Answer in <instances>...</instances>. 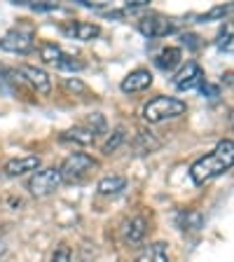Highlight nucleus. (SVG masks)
Wrapping results in <instances>:
<instances>
[{"label":"nucleus","mask_w":234,"mask_h":262,"mask_svg":"<svg viewBox=\"0 0 234 262\" xmlns=\"http://www.w3.org/2000/svg\"><path fill=\"white\" fill-rule=\"evenodd\" d=\"M234 162V143L232 141H220L216 150L204 157H199L190 166V178L195 185H206L213 178L223 176L225 171L232 169Z\"/></svg>","instance_id":"1"},{"label":"nucleus","mask_w":234,"mask_h":262,"mask_svg":"<svg viewBox=\"0 0 234 262\" xmlns=\"http://www.w3.org/2000/svg\"><path fill=\"white\" fill-rule=\"evenodd\" d=\"M187 110L185 101H180L176 96H157L153 101H147L145 108H143V117L150 124H159V122L174 120V117H180V115Z\"/></svg>","instance_id":"2"},{"label":"nucleus","mask_w":234,"mask_h":262,"mask_svg":"<svg viewBox=\"0 0 234 262\" xmlns=\"http://www.w3.org/2000/svg\"><path fill=\"white\" fill-rule=\"evenodd\" d=\"M98 166V162L87 152H73L63 159V164L59 166V173H61V180L66 183H77L82 180L89 171H94Z\"/></svg>","instance_id":"3"},{"label":"nucleus","mask_w":234,"mask_h":262,"mask_svg":"<svg viewBox=\"0 0 234 262\" xmlns=\"http://www.w3.org/2000/svg\"><path fill=\"white\" fill-rule=\"evenodd\" d=\"M61 183H63V180H61V173L56 166L40 169L28 178V192H31L33 196H49L59 190Z\"/></svg>","instance_id":"4"},{"label":"nucleus","mask_w":234,"mask_h":262,"mask_svg":"<svg viewBox=\"0 0 234 262\" xmlns=\"http://www.w3.org/2000/svg\"><path fill=\"white\" fill-rule=\"evenodd\" d=\"M35 45V33L31 28H10L0 38V49L12 54H28Z\"/></svg>","instance_id":"5"},{"label":"nucleus","mask_w":234,"mask_h":262,"mask_svg":"<svg viewBox=\"0 0 234 262\" xmlns=\"http://www.w3.org/2000/svg\"><path fill=\"white\" fill-rule=\"evenodd\" d=\"M174 84H176V89H180V92H190V89L202 87L204 84V71L199 68V63L190 61V63H185L178 73H176Z\"/></svg>","instance_id":"6"},{"label":"nucleus","mask_w":234,"mask_h":262,"mask_svg":"<svg viewBox=\"0 0 234 262\" xmlns=\"http://www.w3.org/2000/svg\"><path fill=\"white\" fill-rule=\"evenodd\" d=\"M138 31H141L145 38H164V35L174 33L176 26L169 19H164V16H159V14H147L138 21Z\"/></svg>","instance_id":"7"},{"label":"nucleus","mask_w":234,"mask_h":262,"mask_svg":"<svg viewBox=\"0 0 234 262\" xmlns=\"http://www.w3.org/2000/svg\"><path fill=\"white\" fill-rule=\"evenodd\" d=\"M61 33L71 40L89 42V40L98 38L101 26H98V24H89V21H66V24H61Z\"/></svg>","instance_id":"8"},{"label":"nucleus","mask_w":234,"mask_h":262,"mask_svg":"<svg viewBox=\"0 0 234 262\" xmlns=\"http://www.w3.org/2000/svg\"><path fill=\"white\" fill-rule=\"evenodd\" d=\"M16 73H19V75H22L38 94H45V96H47V94L52 92V80H49V75L42 71V68H35V66H22Z\"/></svg>","instance_id":"9"},{"label":"nucleus","mask_w":234,"mask_h":262,"mask_svg":"<svg viewBox=\"0 0 234 262\" xmlns=\"http://www.w3.org/2000/svg\"><path fill=\"white\" fill-rule=\"evenodd\" d=\"M145 232H147V223L143 215H136L124 223L122 227V239H124L126 246H138L143 239H145Z\"/></svg>","instance_id":"10"},{"label":"nucleus","mask_w":234,"mask_h":262,"mask_svg":"<svg viewBox=\"0 0 234 262\" xmlns=\"http://www.w3.org/2000/svg\"><path fill=\"white\" fill-rule=\"evenodd\" d=\"M40 169V157L38 155H28V157H14L5 164V173L16 178V176H24L28 171H38Z\"/></svg>","instance_id":"11"},{"label":"nucleus","mask_w":234,"mask_h":262,"mask_svg":"<svg viewBox=\"0 0 234 262\" xmlns=\"http://www.w3.org/2000/svg\"><path fill=\"white\" fill-rule=\"evenodd\" d=\"M153 84V75H150V71H145V68H138V71H131L129 75L122 80V92L131 94V92H143V89H147Z\"/></svg>","instance_id":"12"},{"label":"nucleus","mask_w":234,"mask_h":262,"mask_svg":"<svg viewBox=\"0 0 234 262\" xmlns=\"http://www.w3.org/2000/svg\"><path fill=\"white\" fill-rule=\"evenodd\" d=\"M134 262H169V253H166V244L157 241V244L145 246Z\"/></svg>","instance_id":"13"},{"label":"nucleus","mask_w":234,"mask_h":262,"mask_svg":"<svg viewBox=\"0 0 234 262\" xmlns=\"http://www.w3.org/2000/svg\"><path fill=\"white\" fill-rule=\"evenodd\" d=\"M59 138H61V143H77V145H92V143H96V136L89 129H84V126L66 129Z\"/></svg>","instance_id":"14"},{"label":"nucleus","mask_w":234,"mask_h":262,"mask_svg":"<svg viewBox=\"0 0 234 262\" xmlns=\"http://www.w3.org/2000/svg\"><path fill=\"white\" fill-rule=\"evenodd\" d=\"M180 59H183L180 47H164L162 52L155 56V66H157V68H162V71H174L176 66L180 63Z\"/></svg>","instance_id":"15"},{"label":"nucleus","mask_w":234,"mask_h":262,"mask_svg":"<svg viewBox=\"0 0 234 262\" xmlns=\"http://www.w3.org/2000/svg\"><path fill=\"white\" fill-rule=\"evenodd\" d=\"M126 187V178L124 176H105V178L98 180V194H103V196H115V194H120L122 190Z\"/></svg>","instance_id":"16"},{"label":"nucleus","mask_w":234,"mask_h":262,"mask_svg":"<svg viewBox=\"0 0 234 262\" xmlns=\"http://www.w3.org/2000/svg\"><path fill=\"white\" fill-rule=\"evenodd\" d=\"M38 54H40V59H42L45 63H52V66H56V61H59L61 56L66 54V52L59 47V45L42 42V45H40V47H38Z\"/></svg>","instance_id":"17"},{"label":"nucleus","mask_w":234,"mask_h":262,"mask_svg":"<svg viewBox=\"0 0 234 262\" xmlns=\"http://www.w3.org/2000/svg\"><path fill=\"white\" fill-rule=\"evenodd\" d=\"M162 143L157 138H153V134H147V131H141L136 138V152L138 155H147V152H155Z\"/></svg>","instance_id":"18"},{"label":"nucleus","mask_w":234,"mask_h":262,"mask_svg":"<svg viewBox=\"0 0 234 262\" xmlns=\"http://www.w3.org/2000/svg\"><path fill=\"white\" fill-rule=\"evenodd\" d=\"M56 68L59 71H68V73H77L84 68V63H82L77 56H71V54H63L59 61H56Z\"/></svg>","instance_id":"19"},{"label":"nucleus","mask_w":234,"mask_h":262,"mask_svg":"<svg viewBox=\"0 0 234 262\" xmlns=\"http://www.w3.org/2000/svg\"><path fill=\"white\" fill-rule=\"evenodd\" d=\"M84 129H89L94 134V136H98V134H103L105 131V120L101 113H94L87 117V122H84Z\"/></svg>","instance_id":"20"},{"label":"nucleus","mask_w":234,"mask_h":262,"mask_svg":"<svg viewBox=\"0 0 234 262\" xmlns=\"http://www.w3.org/2000/svg\"><path fill=\"white\" fill-rule=\"evenodd\" d=\"M122 141H124V129H122V126H120V129H115L113 134H110V138H108V141H105V145H103V152H105V155H113L115 150H117V147L122 145Z\"/></svg>","instance_id":"21"},{"label":"nucleus","mask_w":234,"mask_h":262,"mask_svg":"<svg viewBox=\"0 0 234 262\" xmlns=\"http://www.w3.org/2000/svg\"><path fill=\"white\" fill-rule=\"evenodd\" d=\"M183 218H185V223H180V227L185 229H199L202 227V215L199 213H195V211H187V213H183Z\"/></svg>","instance_id":"22"},{"label":"nucleus","mask_w":234,"mask_h":262,"mask_svg":"<svg viewBox=\"0 0 234 262\" xmlns=\"http://www.w3.org/2000/svg\"><path fill=\"white\" fill-rule=\"evenodd\" d=\"M229 10H232V7H229V5L213 7L211 12H206V14H202V16H199V21H213V19H220V16H225Z\"/></svg>","instance_id":"23"},{"label":"nucleus","mask_w":234,"mask_h":262,"mask_svg":"<svg viewBox=\"0 0 234 262\" xmlns=\"http://www.w3.org/2000/svg\"><path fill=\"white\" fill-rule=\"evenodd\" d=\"M22 5H28L31 10H35V12H54V10H59L56 3H31V0H22Z\"/></svg>","instance_id":"24"},{"label":"nucleus","mask_w":234,"mask_h":262,"mask_svg":"<svg viewBox=\"0 0 234 262\" xmlns=\"http://www.w3.org/2000/svg\"><path fill=\"white\" fill-rule=\"evenodd\" d=\"M49 262H71V248L66 244H61L59 248L54 251V255H52V260Z\"/></svg>","instance_id":"25"},{"label":"nucleus","mask_w":234,"mask_h":262,"mask_svg":"<svg viewBox=\"0 0 234 262\" xmlns=\"http://www.w3.org/2000/svg\"><path fill=\"white\" fill-rule=\"evenodd\" d=\"M218 49L220 52H232V28H227V33H223L218 38Z\"/></svg>","instance_id":"26"},{"label":"nucleus","mask_w":234,"mask_h":262,"mask_svg":"<svg viewBox=\"0 0 234 262\" xmlns=\"http://www.w3.org/2000/svg\"><path fill=\"white\" fill-rule=\"evenodd\" d=\"M199 89H202V94H204V96H208V98H216L220 94V89L216 87V84H208V82H204Z\"/></svg>","instance_id":"27"},{"label":"nucleus","mask_w":234,"mask_h":262,"mask_svg":"<svg viewBox=\"0 0 234 262\" xmlns=\"http://www.w3.org/2000/svg\"><path fill=\"white\" fill-rule=\"evenodd\" d=\"M66 89H71V92H84V84L80 80H66Z\"/></svg>","instance_id":"28"},{"label":"nucleus","mask_w":234,"mask_h":262,"mask_svg":"<svg viewBox=\"0 0 234 262\" xmlns=\"http://www.w3.org/2000/svg\"><path fill=\"white\" fill-rule=\"evenodd\" d=\"M150 0H126V10H138V7H147Z\"/></svg>","instance_id":"29"},{"label":"nucleus","mask_w":234,"mask_h":262,"mask_svg":"<svg viewBox=\"0 0 234 262\" xmlns=\"http://www.w3.org/2000/svg\"><path fill=\"white\" fill-rule=\"evenodd\" d=\"M197 40H199V38H197L195 33H185V35H183V42L190 45V47H199V42H197Z\"/></svg>","instance_id":"30"},{"label":"nucleus","mask_w":234,"mask_h":262,"mask_svg":"<svg viewBox=\"0 0 234 262\" xmlns=\"http://www.w3.org/2000/svg\"><path fill=\"white\" fill-rule=\"evenodd\" d=\"M5 253H7V239H5V234L0 232V257L5 255Z\"/></svg>","instance_id":"31"}]
</instances>
